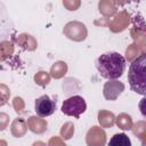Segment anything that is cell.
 <instances>
[{
  "instance_id": "5b68a950",
  "label": "cell",
  "mask_w": 146,
  "mask_h": 146,
  "mask_svg": "<svg viewBox=\"0 0 146 146\" xmlns=\"http://www.w3.org/2000/svg\"><path fill=\"white\" fill-rule=\"evenodd\" d=\"M108 146H131V140L130 138L123 133H115L108 141Z\"/></svg>"
},
{
  "instance_id": "3957f363",
  "label": "cell",
  "mask_w": 146,
  "mask_h": 146,
  "mask_svg": "<svg viewBox=\"0 0 146 146\" xmlns=\"http://www.w3.org/2000/svg\"><path fill=\"white\" fill-rule=\"evenodd\" d=\"M87 110V103L83 97L75 95L71 96L67 99H65L62 104V113L68 116H74L76 119L80 117L81 114H83Z\"/></svg>"
},
{
  "instance_id": "7a4b0ae2",
  "label": "cell",
  "mask_w": 146,
  "mask_h": 146,
  "mask_svg": "<svg viewBox=\"0 0 146 146\" xmlns=\"http://www.w3.org/2000/svg\"><path fill=\"white\" fill-rule=\"evenodd\" d=\"M146 55L140 54L132 60L128 71V82L131 90L141 96L146 95V75H145Z\"/></svg>"
},
{
  "instance_id": "277c9868",
  "label": "cell",
  "mask_w": 146,
  "mask_h": 146,
  "mask_svg": "<svg viewBox=\"0 0 146 146\" xmlns=\"http://www.w3.org/2000/svg\"><path fill=\"white\" fill-rule=\"evenodd\" d=\"M34 111L40 117L50 116L56 111V102L52 100L48 95H42L35 99Z\"/></svg>"
},
{
  "instance_id": "6da1fadb",
  "label": "cell",
  "mask_w": 146,
  "mask_h": 146,
  "mask_svg": "<svg viewBox=\"0 0 146 146\" xmlns=\"http://www.w3.org/2000/svg\"><path fill=\"white\" fill-rule=\"evenodd\" d=\"M125 65V58L116 51L105 52L96 59V68L100 76L107 80H116L121 78L124 73Z\"/></svg>"
}]
</instances>
